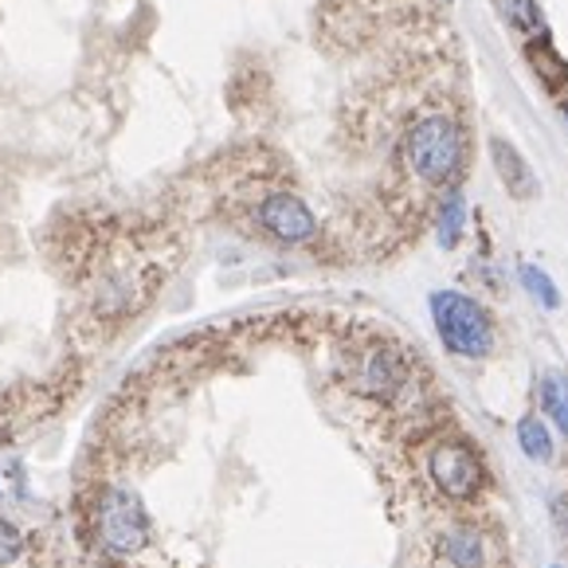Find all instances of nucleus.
Masks as SVG:
<instances>
[{
    "label": "nucleus",
    "mask_w": 568,
    "mask_h": 568,
    "mask_svg": "<svg viewBox=\"0 0 568 568\" xmlns=\"http://www.w3.org/2000/svg\"><path fill=\"white\" fill-rule=\"evenodd\" d=\"M404 158L408 169L427 184H447L459 176L463 161H467V142H463L459 122L444 114L419 118L404 138Z\"/></svg>",
    "instance_id": "1"
},
{
    "label": "nucleus",
    "mask_w": 568,
    "mask_h": 568,
    "mask_svg": "<svg viewBox=\"0 0 568 568\" xmlns=\"http://www.w3.org/2000/svg\"><path fill=\"white\" fill-rule=\"evenodd\" d=\"M432 306V322H435V334L455 357H467V361H483L494 353V322L483 306H478L470 294L463 291H435L427 298Z\"/></svg>",
    "instance_id": "2"
},
{
    "label": "nucleus",
    "mask_w": 568,
    "mask_h": 568,
    "mask_svg": "<svg viewBox=\"0 0 568 568\" xmlns=\"http://www.w3.org/2000/svg\"><path fill=\"white\" fill-rule=\"evenodd\" d=\"M427 478L444 498L452 501H470L486 486V467L478 459V452L467 439H439L427 452Z\"/></svg>",
    "instance_id": "3"
},
{
    "label": "nucleus",
    "mask_w": 568,
    "mask_h": 568,
    "mask_svg": "<svg viewBox=\"0 0 568 568\" xmlns=\"http://www.w3.org/2000/svg\"><path fill=\"white\" fill-rule=\"evenodd\" d=\"M99 537L110 552H130L150 545V514L130 486H110L99 501Z\"/></svg>",
    "instance_id": "4"
},
{
    "label": "nucleus",
    "mask_w": 568,
    "mask_h": 568,
    "mask_svg": "<svg viewBox=\"0 0 568 568\" xmlns=\"http://www.w3.org/2000/svg\"><path fill=\"white\" fill-rule=\"evenodd\" d=\"M255 216H260V224L267 227L278 243H306L318 232V220H314L310 204L294 193H271L267 201L260 204Z\"/></svg>",
    "instance_id": "5"
},
{
    "label": "nucleus",
    "mask_w": 568,
    "mask_h": 568,
    "mask_svg": "<svg viewBox=\"0 0 568 568\" xmlns=\"http://www.w3.org/2000/svg\"><path fill=\"white\" fill-rule=\"evenodd\" d=\"M408 381V365L393 345H373L357 357V373H353V385L365 396H381V400H393L396 393Z\"/></svg>",
    "instance_id": "6"
},
{
    "label": "nucleus",
    "mask_w": 568,
    "mask_h": 568,
    "mask_svg": "<svg viewBox=\"0 0 568 568\" xmlns=\"http://www.w3.org/2000/svg\"><path fill=\"white\" fill-rule=\"evenodd\" d=\"M435 552L447 568H486L490 565V534L475 521H455L435 537Z\"/></svg>",
    "instance_id": "7"
},
{
    "label": "nucleus",
    "mask_w": 568,
    "mask_h": 568,
    "mask_svg": "<svg viewBox=\"0 0 568 568\" xmlns=\"http://www.w3.org/2000/svg\"><path fill=\"white\" fill-rule=\"evenodd\" d=\"M490 161H494V169H498L501 184H506V193L518 196V201L537 196V173L506 138H490Z\"/></svg>",
    "instance_id": "8"
},
{
    "label": "nucleus",
    "mask_w": 568,
    "mask_h": 568,
    "mask_svg": "<svg viewBox=\"0 0 568 568\" xmlns=\"http://www.w3.org/2000/svg\"><path fill=\"white\" fill-rule=\"evenodd\" d=\"M514 435H518V447L521 455H526L529 463H552L557 459V444H552V424L545 416H521L518 427H514Z\"/></svg>",
    "instance_id": "9"
},
{
    "label": "nucleus",
    "mask_w": 568,
    "mask_h": 568,
    "mask_svg": "<svg viewBox=\"0 0 568 568\" xmlns=\"http://www.w3.org/2000/svg\"><path fill=\"white\" fill-rule=\"evenodd\" d=\"M537 400H541V412L560 435H568V376L549 373L541 376V385H537Z\"/></svg>",
    "instance_id": "10"
},
{
    "label": "nucleus",
    "mask_w": 568,
    "mask_h": 568,
    "mask_svg": "<svg viewBox=\"0 0 568 568\" xmlns=\"http://www.w3.org/2000/svg\"><path fill=\"white\" fill-rule=\"evenodd\" d=\"M463 232H467V201H463V193L455 189V193H447L444 204H439L435 240H439V247H459Z\"/></svg>",
    "instance_id": "11"
},
{
    "label": "nucleus",
    "mask_w": 568,
    "mask_h": 568,
    "mask_svg": "<svg viewBox=\"0 0 568 568\" xmlns=\"http://www.w3.org/2000/svg\"><path fill=\"white\" fill-rule=\"evenodd\" d=\"M526 55H529V68L537 71V79H541L549 91H565L568 87V63L549 48V43H529Z\"/></svg>",
    "instance_id": "12"
},
{
    "label": "nucleus",
    "mask_w": 568,
    "mask_h": 568,
    "mask_svg": "<svg viewBox=\"0 0 568 568\" xmlns=\"http://www.w3.org/2000/svg\"><path fill=\"white\" fill-rule=\"evenodd\" d=\"M518 278H521V286H526V291L534 294L537 306H545V310H557V306H560V291H557V283H552V278L545 275L541 267H534V263H526V267L518 271Z\"/></svg>",
    "instance_id": "13"
},
{
    "label": "nucleus",
    "mask_w": 568,
    "mask_h": 568,
    "mask_svg": "<svg viewBox=\"0 0 568 568\" xmlns=\"http://www.w3.org/2000/svg\"><path fill=\"white\" fill-rule=\"evenodd\" d=\"M494 9L501 12V20H510L521 32H537L541 28V9L537 0H494Z\"/></svg>",
    "instance_id": "14"
},
{
    "label": "nucleus",
    "mask_w": 568,
    "mask_h": 568,
    "mask_svg": "<svg viewBox=\"0 0 568 568\" xmlns=\"http://www.w3.org/2000/svg\"><path fill=\"white\" fill-rule=\"evenodd\" d=\"M20 552H24V537H20V529L9 526V521H0V568L12 565Z\"/></svg>",
    "instance_id": "15"
},
{
    "label": "nucleus",
    "mask_w": 568,
    "mask_h": 568,
    "mask_svg": "<svg viewBox=\"0 0 568 568\" xmlns=\"http://www.w3.org/2000/svg\"><path fill=\"white\" fill-rule=\"evenodd\" d=\"M565 122H568V106H565Z\"/></svg>",
    "instance_id": "16"
},
{
    "label": "nucleus",
    "mask_w": 568,
    "mask_h": 568,
    "mask_svg": "<svg viewBox=\"0 0 568 568\" xmlns=\"http://www.w3.org/2000/svg\"><path fill=\"white\" fill-rule=\"evenodd\" d=\"M549 568H565V565H549Z\"/></svg>",
    "instance_id": "17"
}]
</instances>
